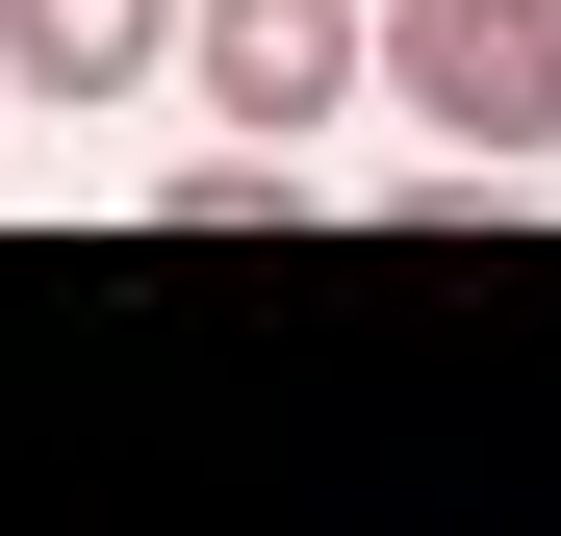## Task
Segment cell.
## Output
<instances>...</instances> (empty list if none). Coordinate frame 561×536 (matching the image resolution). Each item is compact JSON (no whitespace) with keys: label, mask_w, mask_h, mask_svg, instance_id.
<instances>
[{"label":"cell","mask_w":561,"mask_h":536,"mask_svg":"<svg viewBox=\"0 0 561 536\" xmlns=\"http://www.w3.org/2000/svg\"><path fill=\"white\" fill-rule=\"evenodd\" d=\"M357 103L434 128V179H536L561 153V0H357Z\"/></svg>","instance_id":"1"},{"label":"cell","mask_w":561,"mask_h":536,"mask_svg":"<svg viewBox=\"0 0 561 536\" xmlns=\"http://www.w3.org/2000/svg\"><path fill=\"white\" fill-rule=\"evenodd\" d=\"M153 77H179L230 153H307V128H357V0H179Z\"/></svg>","instance_id":"2"},{"label":"cell","mask_w":561,"mask_h":536,"mask_svg":"<svg viewBox=\"0 0 561 536\" xmlns=\"http://www.w3.org/2000/svg\"><path fill=\"white\" fill-rule=\"evenodd\" d=\"M153 52H179V0H0V103H51V128H103Z\"/></svg>","instance_id":"3"},{"label":"cell","mask_w":561,"mask_h":536,"mask_svg":"<svg viewBox=\"0 0 561 536\" xmlns=\"http://www.w3.org/2000/svg\"><path fill=\"white\" fill-rule=\"evenodd\" d=\"M153 230H307V153H179Z\"/></svg>","instance_id":"4"}]
</instances>
